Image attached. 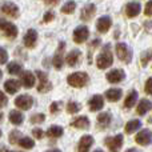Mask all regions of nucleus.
I'll list each match as a JSON object with an SVG mask.
<instances>
[{
	"label": "nucleus",
	"mask_w": 152,
	"mask_h": 152,
	"mask_svg": "<svg viewBox=\"0 0 152 152\" xmlns=\"http://www.w3.org/2000/svg\"><path fill=\"white\" fill-rule=\"evenodd\" d=\"M0 11H1L4 15H8V16H12V18H18L19 16V8L16 4L11 1H7V3H3L0 5Z\"/></svg>",
	"instance_id": "10"
},
{
	"label": "nucleus",
	"mask_w": 152,
	"mask_h": 152,
	"mask_svg": "<svg viewBox=\"0 0 152 152\" xmlns=\"http://www.w3.org/2000/svg\"><path fill=\"white\" fill-rule=\"evenodd\" d=\"M0 136H1V131H0Z\"/></svg>",
	"instance_id": "49"
},
{
	"label": "nucleus",
	"mask_w": 152,
	"mask_h": 152,
	"mask_svg": "<svg viewBox=\"0 0 152 152\" xmlns=\"http://www.w3.org/2000/svg\"><path fill=\"white\" fill-rule=\"evenodd\" d=\"M21 84L26 88H32L35 86V76L31 71H26L21 75Z\"/></svg>",
	"instance_id": "20"
},
{
	"label": "nucleus",
	"mask_w": 152,
	"mask_h": 152,
	"mask_svg": "<svg viewBox=\"0 0 152 152\" xmlns=\"http://www.w3.org/2000/svg\"><path fill=\"white\" fill-rule=\"evenodd\" d=\"M111 120H112V118H111V115L108 112H102L97 115V123H99L102 127L110 126Z\"/></svg>",
	"instance_id": "29"
},
{
	"label": "nucleus",
	"mask_w": 152,
	"mask_h": 152,
	"mask_svg": "<svg viewBox=\"0 0 152 152\" xmlns=\"http://www.w3.org/2000/svg\"><path fill=\"white\" fill-rule=\"evenodd\" d=\"M44 120H45L44 113H35V115H32V118H31V123H34V124L43 123Z\"/></svg>",
	"instance_id": "35"
},
{
	"label": "nucleus",
	"mask_w": 152,
	"mask_h": 152,
	"mask_svg": "<svg viewBox=\"0 0 152 152\" xmlns=\"http://www.w3.org/2000/svg\"><path fill=\"white\" fill-rule=\"evenodd\" d=\"M1 76H3V74H1V71H0V79H1Z\"/></svg>",
	"instance_id": "48"
},
{
	"label": "nucleus",
	"mask_w": 152,
	"mask_h": 152,
	"mask_svg": "<svg viewBox=\"0 0 152 152\" xmlns=\"http://www.w3.org/2000/svg\"><path fill=\"white\" fill-rule=\"evenodd\" d=\"M135 140H136V143H137V144H140V145L151 144V143H152V131H151V129H147V128L142 129V131L136 135Z\"/></svg>",
	"instance_id": "8"
},
{
	"label": "nucleus",
	"mask_w": 152,
	"mask_h": 152,
	"mask_svg": "<svg viewBox=\"0 0 152 152\" xmlns=\"http://www.w3.org/2000/svg\"><path fill=\"white\" fill-rule=\"evenodd\" d=\"M95 12H96V7L94 4H87L86 7L81 10V13H80V19L83 21H88L94 18Z\"/></svg>",
	"instance_id": "19"
},
{
	"label": "nucleus",
	"mask_w": 152,
	"mask_h": 152,
	"mask_svg": "<svg viewBox=\"0 0 152 152\" xmlns=\"http://www.w3.org/2000/svg\"><path fill=\"white\" fill-rule=\"evenodd\" d=\"M145 92L148 95H152V77H150L145 83Z\"/></svg>",
	"instance_id": "41"
},
{
	"label": "nucleus",
	"mask_w": 152,
	"mask_h": 152,
	"mask_svg": "<svg viewBox=\"0 0 152 152\" xmlns=\"http://www.w3.org/2000/svg\"><path fill=\"white\" fill-rule=\"evenodd\" d=\"M116 55L124 63H131L132 60V52L128 48V45L124 43H118L116 44Z\"/></svg>",
	"instance_id": "4"
},
{
	"label": "nucleus",
	"mask_w": 152,
	"mask_h": 152,
	"mask_svg": "<svg viewBox=\"0 0 152 152\" xmlns=\"http://www.w3.org/2000/svg\"><path fill=\"white\" fill-rule=\"evenodd\" d=\"M64 134V129L59 126H52L47 129V136L50 137H60Z\"/></svg>",
	"instance_id": "28"
},
{
	"label": "nucleus",
	"mask_w": 152,
	"mask_h": 152,
	"mask_svg": "<svg viewBox=\"0 0 152 152\" xmlns=\"http://www.w3.org/2000/svg\"><path fill=\"white\" fill-rule=\"evenodd\" d=\"M152 108V103L150 102V100H147V99H143V100H140V103L137 104V113L139 115H145V113L148 112Z\"/></svg>",
	"instance_id": "25"
},
{
	"label": "nucleus",
	"mask_w": 152,
	"mask_h": 152,
	"mask_svg": "<svg viewBox=\"0 0 152 152\" xmlns=\"http://www.w3.org/2000/svg\"><path fill=\"white\" fill-rule=\"evenodd\" d=\"M0 29L4 32V35L10 39H13L18 35V28H16L15 24H12L11 21H5L4 19L0 20Z\"/></svg>",
	"instance_id": "5"
},
{
	"label": "nucleus",
	"mask_w": 152,
	"mask_h": 152,
	"mask_svg": "<svg viewBox=\"0 0 152 152\" xmlns=\"http://www.w3.org/2000/svg\"><path fill=\"white\" fill-rule=\"evenodd\" d=\"M55 13L52 12V11H50V12H45V15H44V21H51L53 18H55Z\"/></svg>",
	"instance_id": "42"
},
{
	"label": "nucleus",
	"mask_w": 152,
	"mask_h": 152,
	"mask_svg": "<svg viewBox=\"0 0 152 152\" xmlns=\"http://www.w3.org/2000/svg\"><path fill=\"white\" fill-rule=\"evenodd\" d=\"M76 10V3L75 1H67L66 4L61 7V12L63 13H72Z\"/></svg>",
	"instance_id": "33"
},
{
	"label": "nucleus",
	"mask_w": 152,
	"mask_h": 152,
	"mask_svg": "<svg viewBox=\"0 0 152 152\" xmlns=\"http://www.w3.org/2000/svg\"><path fill=\"white\" fill-rule=\"evenodd\" d=\"M66 60H67V64H68L69 67L77 66V64L80 63V60H81V52L79 50H72L71 52L67 55Z\"/></svg>",
	"instance_id": "16"
},
{
	"label": "nucleus",
	"mask_w": 152,
	"mask_h": 152,
	"mask_svg": "<svg viewBox=\"0 0 152 152\" xmlns=\"http://www.w3.org/2000/svg\"><path fill=\"white\" fill-rule=\"evenodd\" d=\"M0 152H10V150L5 145H0Z\"/></svg>",
	"instance_id": "43"
},
{
	"label": "nucleus",
	"mask_w": 152,
	"mask_h": 152,
	"mask_svg": "<svg viewBox=\"0 0 152 152\" xmlns=\"http://www.w3.org/2000/svg\"><path fill=\"white\" fill-rule=\"evenodd\" d=\"M8 72L11 75H19L21 72V64L18 61H12L8 64Z\"/></svg>",
	"instance_id": "31"
},
{
	"label": "nucleus",
	"mask_w": 152,
	"mask_h": 152,
	"mask_svg": "<svg viewBox=\"0 0 152 152\" xmlns=\"http://www.w3.org/2000/svg\"><path fill=\"white\" fill-rule=\"evenodd\" d=\"M23 120H24V116L20 111L13 110V111L10 112V121L12 124H15V126H20V124L23 123Z\"/></svg>",
	"instance_id": "24"
},
{
	"label": "nucleus",
	"mask_w": 152,
	"mask_h": 152,
	"mask_svg": "<svg viewBox=\"0 0 152 152\" xmlns=\"http://www.w3.org/2000/svg\"><path fill=\"white\" fill-rule=\"evenodd\" d=\"M88 107L91 111H100L104 107V99L102 95H95L94 97H91V100L88 102Z\"/></svg>",
	"instance_id": "15"
},
{
	"label": "nucleus",
	"mask_w": 152,
	"mask_h": 152,
	"mask_svg": "<svg viewBox=\"0 0 152 152\" xmlns=\"http://www.w3.org/2000/svg\"><path fill=\"white\" fill-rule=\"evenodd\" d=\"M7 103H8V99H7V96H5V94H3V92L0 91V108L5 107Z\"/></svg>",
	"instance_id": "38"
},
{
	"label": "nucleus",
	"mask_w": 152,
	"mask_h": 152,
	"mask_svg": "<svg viewBox=\"0 0 152 152\" xmlns=\"http://www.w3.org/2000/svg\"><path fill=\"white\" fill-rule=\"evenodd\" d=\"M94 137L91 135H84V136L80 137V142H79L77 145V152H88L89 148L94 144Z\"/></svg>",
	"instance_id": "11"
},
{
	"label": "nucleus",
	"mask_w": 152,
	"mask_h": 152,
	"mask_svg": "<svg viewBox=\"0 0 152 152\" xmlns=\"http://www.w3.org/2000/svg\"><path fill=\"white\" fill-rule=\"evenodd\" d=\"M140 11H142V5H140V3H137V1L128 3L126 7V13L128 18H135V16H137L140 13Z\"/></svg>",
	"instance_id": "18"
},
{
	"label": "nucleus",
	"mask_w": 152,
	"mask_h": 152,
	"mask_svg": "<svg viewBox=\"0 0 152 152\" xmlns=\"http://www.w3.org/2000/svg\"><path fill=\"white\" fill-rule=\"evenodd\" d=\"M107 80L110 81V83H120L121 80H123L124 77H126V74H124L121 69H112V71H110L107 74Z\"/></svg>",
	"instance_id": "17"
},
{
	"label": "nucleus",
	"mask_w": 152,
	"mask_h": 152,
	"mask_svg": "<svg viewBox=\"0 0 152 152\" xmlns=\"http://www.w3.org/2000/svg\"><path fill=\"white\" fill-rule=\"evenodd\" d=\"M8 60V53L4 48H0V64H5V61Z\"/></svg>",
	"instance_id": "37"
},
{
	"label": "nucleus",
	"mask_w": 152,
	"mask_h": 152,
	"mask_svg": "<svg viewBox=\"0 0 152 152\" xmlns=\"http://www.w3.org/2000/svg\"><path fill=\"white\" fill-rule=\"evenodd\" d=\"M36 76H37V79H39V84H37V91L39 92H47L52 88V86H51L50 80H48V76L45 72L37 71Z\"/></svg>",
	"instance_id": "6"
},
{
	"label": "nucleus",
	"mask_w": 152,
	"mask_h": 152,
	"mask_svg": "<svg viewBox=\"0 0 152 152\" xmlns=\"http://www.w3.org/2000/svg\"><path fill=\"white\" fill-rule=\"evenodd\" d=\"M37 42V32L35 29H28L24 35V45L27 48H34Z\"/></svg>",
	"instance_id": "13"
},
{
	"label": "nucleus",
	"mask_w": 152,
	"mask_h": 152,
	"mask_svg": "<svg viewBox=\"0 0 152 152\" xmlns=\"http://www.w3.org/2000/svg\"><path fill=\"white\" fill-rule=\"evenodd\" d=\"M58 1H59V0H47V3H48V4H51V5L58 4Z\"/></svg>",
	"instance_id": "44"
},
{
	"label": "nucleus",
	"mask_w": 152,
	"mask_h": 152,
	"mask_svg": "<svg viewBox=\"0 0 152 152\" xmlns=\"http://www.w3.org/2000/svg\"><path fill=\"white\" fill-rule=\"evenodd\" d=\"M81 110V105L76 102H69L67 104V112L68 113H77Z\"/></svg>",
	"instance_id": "34"
},
{
	"label": "nucleus",
	"mask_w": 152,
	"mask_h": 152,
	"mask_svg": "<svg viewBox=\"0 0 152 152\" xmlns=\"http://www.w3.org/2000/svg\"><path fill=\"white\" fill-rule=\"evenodd\" d=\"M88 36H89V31L86 26L77 27V28L74 31V40H75V43H77V44L84 43L87 39H88Z\"/></svg>",
	"instance_id": "9"
},
{
	"label": "nucleus",
	"mask_w": 152,
	"mask_h": 152,
	"mask_svg": "<svg viewBox=\"0 0 152 152\" xmlns=\"http://www.w3.org/2000/svg\"><path fill=\"white\" fill-rule=\"evenodd\" d=\"M121 96H123V91L120 88H111L105 92V97L110 102H118V100H120Z\"/></svg>",
	"instance_id": "23"
},
{
	"label": "nucleus",
	"mask_w": 152,
	"mask_h": 152,
	"mask_svg": "<svg viewBox=\"0 0 152 152\" xmlns=\"http://www.w3.org/2000/svg\"><path fill=\"white\" fill-rule=\"evenodd\" d=\"M72 127L79 129H88L89 128V120L87 116H80V118H76L74 121L71 123Z\"/></svg>",
	"instance_id": "22"
},
{
	"label": "nucleus",
	"mask_w": 152,
	"mask_h": 152,
	"mask_svg": "<svg viewBox=\"0 0 152 152\" xmlns=\"http://www.w3.org/2000/svg\"><path fill=\"white\" fill-rule=\"evenodd\" d=\"M126 152H137L136 150H134V148H132V150H128V151H126Z\"/></svg>",
	"instance_id": "46"
},
{
	"label": "nucleus",
	"mask_w": 152,
	"mask_h": 152,
	"mask_svg": "<svg viewBox=\"0 0 152 152\" xmlns=\"http://www.w3.org/2000/svg\"><path fill=\"white\" fill-rule=\"evenodd\" d=\"M123 143H124V137L120 134L116 135V136L107 137L105 139V144H107L108 150L111 152H120L121 147H123Z\"/></svg>",
	"instance_id": "3"
},
{
	"label": "nucleus",
	"mask_w": 152,
	"mask_h": 152,
	"mask_svg": "<svg viewBox=\"0 0 152 152\" xmlns=\"http://www.w3.org/2000/svg\"><path fill=\"white\" fill-rule=\"evenodd\" d=\"M67 81L71 87L75 88H81V87L87 86V83L89 81V76L86 72H74L67 77Z\"/></svg>",
	"instance_id": "2"
},
{
	"label": "nucleus",
	"mask_w": 152,
	"mask_h": 152,
	"mask_svg": "<svg viewBox=\"0 0 152 152\" xmlns=\"http://www.w3.org/2000/svg\"><path fill=\"white\" fill-rule=\"evenodd\" d=\"M20 86H21L20 81L15 80V79H10V80H7L4 83V88L8 94H16L20 89Z\"/></svg>",
	"instance_id": "21"
},
{
	"label": "nucleus",
	"mask_w": 152,
	"mask_h": 152,
	"mask_svg": "<svg viewBox=\"0 0 152 152\" xmlns=\"http://www.w3.org/2000/svg\"><path fill=\"white\" fill-rule=\"evenodd\" d=\"M51 112L52 113H56V112H59V111L61 110V103L60 102H53L52 104H51Z\"/></svg>",
	"instance_id": "36"
},
{
	"label": "nucleus",
	"mask_w": 152,
	"mask_h": 152,
	"mask_svg": "<svg viewBox=\"0 0 152 152\" xmlns=\"http://www.w3.org/2000/svg\"><path fill=\"white\" fill-rule=\"evenodd\" d=\"M18 144L20 145L21 148H26V150H32V148L35 147V142L31 139V137H27V136L21 137V139L19 140Z\"/></svg>",
	"instance_id": "30"
},
{
	"label": "nucleus",
	"mask_w": 152,
	"mask_h": 152,
	"mask_svg": "<svg viewBox=\"0 0 152 152\" xmlns=\"http://www.w3.org/2000/svg\"><path fill=\"white\" fill-rule=\"evenodd\" d=\"M32 135H34V136L36 137V139H42L43 135H44V132H43L40 128H35L34 131H32Z\"/></svg>",
	"instance_id": "40"
},
{
	"label": "nucleus",
	"mask_w": 152,
	"mask_h": 152,
	"mask_svg": "<svg viewBox=\"0 0 152 152\" xmlns=\"http://www.w3.org/2000/svg\"><path fill=\"white\" fill-rule=\"evenodd\" d=\"M112 63H113L112 52L110 51V45H105L104 50L102 51V53L97 56L96 66H97V68H100V69H105L112 66Z\"/></svg>",
	"instance_id": "1"
},
{
	"label": "nucleus",
	"mask_w": 152,
	"mask_h": 152,
	"mask_svg": "<svg viewBox=\"0 0 152 152\" xmlns=\"http://www.w3.org/2000/svg\"><path fill=\"white\" fill-rule=\"evenodd\" d=\"M15 104H16V107L20 108V110L27 111L32 107L34 99H32V96H29V95H20V96H18L15 99Z\"/></svg>",
	"instance_id": "7"
},
{
	"label": "nucleus",
	"mask_w": 152,
	"mask_h": 152,
	"mask_svg": "<svg viewBox=\"0 0 152 152\" xmlns=\"http://www.w3.org/2000/svg\"><path fill=\"white\" fill-rule=\"evenodd\" d=\"M142 127V121L137 120V119H134V120H129L128 123L126 124V134H134L135 131Z\"/></svg>",
	"instance_id": "26"
},
{
	"label": "nucleus",
	"mask_w": 152,
	"mask_h": 152,
	"mask_svg": "<svg viewBox=\"0 0 152 152\" xmlns=\"http://www.w3.org/2000/svg\"><path fill=\"white\" fill-rule=\"evenodd\" d=\"M45 152H61V151L58 150V148H53V150H48V151H45Z\"/></svg>",
	"instance_id": "45"
},
{
	"label": "nucleus",
	"mask_w": 152,
	"mask_h": 152,
	"mask_svg": "<svg viewBox=\"0 0 152 152\" xmlns=\"http://www.w3.org/2000/svg\"><path fill=\"white\" fill-rule=\"evenodd\" d=\"M21 132L18 131V129H13V131H11L10 134V143L11 144H16V143H19V140L21 139Z\"/></svg>",
	"instance_id": "32"
},
{
	"label": "nucleus",
	"mask_w": 152,
	"mask_h": 152,
	"mask_svg": "<svg viewBox=\"0 0 152 152\" xmlns=\"http://www.w3.org/2000/svg\"><path fill=\"white\" fill-rule=\"evenodd\" d=\"M136 102H137V92L134 89V91L129 92L128 96H127L126 100H124V107L126 108H132Z\"/></svg>",
	"instance_id": "27"
},
{
	"label": "nucleus",
	"mask_w": 152,
	"mask_h": 152,
	"mask_svg": "<svg viewBox=\"0 0 152 152\" xmlns=\"http://www.w3.org/2000/svg\"><path fill=\"white\" fill-rule=\"evenodd\" d=\"M111 26H112V20H111L110 16H103L96 23V28L100 34H105V32L111 28Z\"/></svg>",
	"instance_id": "14"
},
{
	"label": "nucleus",
	"mask_w": 152,
	"mask_h": 152,
	"mask_svg": "<svg viewBox=\"0 0 152 152\" xmlns=\"http://www.w3.org/2000/svg\"><path fill=\"white\" fill-rule=\"evenodd\" d=\"M144 13H145L147 16H152V0H151V1H148L147 4H145Z\"/></svg>",
	"instance_id": "39"
},
{
	"label": "nucleus",
	"mask_w": 152,
	"mask_h": 152,
	"mask_svg": "<svg viewBox=\"0 0 152 152\" xmlns=\"http://www.w3.org/2000/svg\"><path fill=\"white\" fill-rule=\"evenodd\" d=\"M94 152H104V151H102V150H96V151H94Z\"/></svg>",
	"instance_id": "47"
},
{
	"label": "nucleus",
	"mask_w": 152,
	"mask_h": 152,
	"mask_svg": "<svg viewBox=\"0 0 152 152\" xmlns=\"http://www.w3.org/2000/svg\"><path fill=\"white\" fill-rule=\"evenodd\" d=\"M64 45H66V44L61 42L60 45H59V48H58V51H56L55 56H53L52 63H53V67H55L56 69H61V68H63V63H64V58H63Z\"/></svg>",
	"instance_id": "12"
}]
</instances>
